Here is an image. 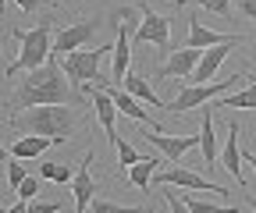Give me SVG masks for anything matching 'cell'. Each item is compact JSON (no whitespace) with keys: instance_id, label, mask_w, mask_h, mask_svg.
Instances as JSON below:
<instances>
[{"instance_id":"cell-1","label":"cell","mask_w":256,"mask_h":213,"mask_svg":"<svg viewBox=\"0 0 256 213\" xmlns=\"http://www.w3.org/2000/svg\"><path fill=\"white\" fill-rule=\"evenodd\" d=\"M60 75H64L60 60H46L43 68L25 71L18 93L11 96V110H22V107H54V103H75V107H82L86 96L78 93V89H72V82L60 78Z\"/></svg>"},{"instance_id":"cell-2","label":"cell","mask_w":256,"mask_h":213,"mask_svg":"<svg viewBox=\"0 0 256 213\" xmlns=\"http://www.w3.org/2000/svg\"><path fill=\"white\" fill-rule=\"evenodd\" d=\"M11 125L14 128H25L32 135H50L57 146L60 142H68L75 125H78V114L72 103H54V107H32L28 114L22 117H11Z\"/></svg>"},{"instance_id":"cell-3","label":"cell","mask_w":256,"mask_h":213,"mask_svg":"<svg viewBox=\"0 0 256 213\" xmlns=\"http://www.w3.org/2000/svg\"><path fill=\"white\" fill-rule=\"evenodd\" d=\"M11 36L22 43V50H18V57L11 60V64H8L4 78H14V75H22V71H36V68H43L46 60H50L54 43H50V25H46V21H43V25H36L32 32L11 28Z\"/></svg>"},{"instance_id":"cell-4","label":"cell","mask_w":256,"mask_h":213,"mask_svg":"<svg viewBox=\"0 0 256 213\" xmlns=\"http://www.w3.org/2000/svg\"><path fill=\"white\" fill-rule=\"evenodd\" d=\"M107 50H114V46H82L75 53H64L60 57L64 78H68L78 93H82V85H96L100 82V60H104Z\"/></svg>"},{"instance_id":"cell-5","label":"cell","mask_w":256,"mask_h":213,"mask_svg":"<svg viewBox=\"0 0 256 213\" xmlns=\"http://www.w3.org/2000/svg\"><path fill=\"white\" fill-rule=\"evenodd\" d=\"M235 82H246V71H242V75H232V78H217V82H206V85H185L182 93L171 100V107H168V110H174V114H185V110H192V107H206V103L220 100L224 93H232V85H235Z\"/></svg>"},{"instance_id":"cell-6","label":"cell","mask_w":256,"mask_h":213,"mask_svg":"<svg viewBox=\"0 0 256 213\" xmlns=\"http://www.w3.org/2000/svg\"><path fill=\"white\" fill-rule=\"evenodd\" d=\"M153 185H178V189H192V192H214V196H228L220 185H214V181H206L203 174L188 171V167H168V171H156L153 174Z\"/></svg>"},{"instance_id":"cell-7","label":"cell","mask_w":256,"mask_h":213,"mask_svg":"<svg viewBox=\"0 0 256 213\" xmlns=\"http://www.w3.org/2000/svg\"><path fill=\"white\" fill-rule=\"evenodd\" d=\"M100 18H82V21H75V25H68V28H57V36H54V50L57 53H75V50H82L96 32H100Z\"/></svg>"},{"instance_id":"cell-8","label":"cell","mask_w":256,"mask_h":213,"mask_svg":"<svg viewBox=\"0 0 256 213\" xmlns=\"http://www.w3.org/2000/svg\"><path fill=\"white\" fill-rule=\"evenodd\" d=\"M168 36H171V18L142 7V25H139V32H136V43H153V46H160V53H174Z\"/></svg>"},{"instance_id":"cell-9","label":"cell","mask_w":256,"mask_h":213,"mask_svg":"<svg viewBox=\"0 0 256 213\" xmlns=\"http://www.w3.org/2000/svg\"><path fill=\"white\" fill-rule=\"evenodd\" d=\"M246 39L242 36H235L232 43H220V46H210V50H203V60H200V68L192 71V85H206V82H217V68L224 64V57L232 53V46H242Z\"/></svg>"},{"instance_id":"cell-10","label":"cell","mask_w":256,"mask_h":213,"mask_svg":"<svg viewBox=\"0 0 256 213\" xmlns=\"http://www.w3.org/2000/svg\"><path fill=\"white\" fill-rule=\"evenodd\" d=\"M82 96H89V100H92V107H96V121L104 125V132H107V139H110V146H114V142L121 139V132H118V125H114L118 103L110 100L107 89H96V85H82Z\"/></svg>"},{"instance_id":"cell-11","label":"cell","mask_w":256,"mask_h":213,"mask_svg":"<svg viewBox=\"0 0 256 213\" xmlns=\"http://www.w3.org/2000/svg\"><path fill=\"white\" fill-rule=\"evenodd\" d=\"M200 60H203V50L182 46V50L171 53V60H168L164 68H156V78H168V82H174V78H192V71L200 68Z\"/></svg>"},{"instance_id":"cell-12","label":"cell","mask_w":256,"mask_h":213,"mask_svg":"<svg viewBox=\"0 0 256 213\" xmlns=\"http://www.w3.org/2000/svg\"><path fill=\"white\" fill-rule=\"evenodd\" d=\"M146 142H153L160 153L168 157V164H182L188 149L200 146V135H168V132H156V135H146Z\"/></svg>"},{"instance_id":"cell-13","label":"cell","mask_w":256,"mask_h":213,"mask_svg":"<svg viewBox=\"0 0 256 213\" xmlns=\"http://www.w3.org/2000/svg\"><path fill=\"white\" fill-rule=\"evenodd\" d=\"M107 89V93H110V100L118 103V114H128V117H132V121H139V125H146V128H153V132H164V128H160L156 125V121L139 107L142 100H136L132 93H128V89H118V85H104Z\"/></svg>"},{"instance_id":"cell-14","label":"cell","mask_w":256,"mask_h":213,"mask_svg":"<svg viewBox=\"0 0 256 213\" xmlns=\"http://www.w3.org/2000/svg\"><path fill=\"white\" fill-rule=\"evenodd\" d=\"M89 164H92V149H86V157H82V164L75 171V181H72V196H75V210L78 213H86V206L92 203V192H96V181L89 174Z\"/></svg>"},{"instance_id":"cell-15","label":"cell","mask_w":256,"mask_h":213,"mask_svg":"<svg viewBox=\"0 0 256 213\" xmlns=\"http://www.w3.org/2000/svg\"><path fill=\"white\" fill-rule=\"evenodd\" d=\"M238 121L228 117V142H224V171H228L235 181H238V189H242V149H238Z\"/></svg>"},{"instance_id":"cell-16","label":"cell","mask_w":256,"mask_h":213,"mask_svg":"<svg viewBox=\"0 0 256 213\" xmlns=\"http://www.w3.org/2000/svg\"><path fill=\"white\" fill-rule=\"evenodd\" d=\"M235 36H220V32H214V28H206L196 14L188 18V39H185V46H192V50H210V46H220V43H232Z\"/></svg>"},{"instance_id":"cell-17","label":"cell","mask_w":256,"mask_h":213,"mask_svg":"<svg viewBox=\"0 0 256 213\" xmlns=\"http://www.w3.org/2000/svg\"><path fill=\"white\" fill-rule=\"evenodd\" d=\"M50 146H57L50 135H25V139H18V142H11V149H8V157H14V160H32V157H40V153H46Z\"/></svg>"},{"instance_id":"cell-18","label":"cell","mask_w":256,"mask_h":213,"mask_svg":"<svg viewBox=\"0 0 256 213\" xmlns=\"http://www.w3.org/2000/svg\"><path fill=\"white\" fill-rule=\"evenodd\" d=\"M200 146H203V164H217V135H214V103L203 107V125H200Z\"/></svg>"},{"instance_id":"cell-19","label":"cell","mask_w":256,"mask_h":213,"mask_svg":"<svg viewBox=\"0 0 256 213\" xmlns=\"http://www.w3.org/2000/svg\"><path fill=\"white\" fill-rule=\"evenodd\" d=\"M124 89L132 93L136 100H142V103H150V107H164V100H160L153 89H150V82H146V75H132L128 71V78H124Z\"/></svg>"},{"instance_id":"cell-20","label":"cell","mask_w":256,"mask_h":213,"mask_svg":"<svg viewBox=\"0 0 256 213\" xmlns=\"http://www.w3.org/2000/svg\"><path fill=\"white\" fill-rule=\"evenodd\" d=\"M156 164L160 160H153V157H142L132 171H128V181H132V189H139V192H146L150 185H153V174H156Z\"/></svg>"},{"instance_id":"cell-21","label":"cell","mask_w":256,"mask_h":213,"mask_svg":"<svg viewBox=\"0 0 256 213\" xmlns=\"http://www.w3.org/2000/svg\"><path fill=\"white\" fill-rule=\"evenodd\" d=\"M214 107H228V110H256V89L246 85L238 93H228L224 100H214Z\"/></svg>"},{"instance_id":"cell-22","label":"cell","mask_w":256,"mask_h":213,"mask_svg":"<svg viewBox=\"0 0 256 213\" xmlns=\"http://www.w3.org/2000/svg\"><path fill=\"white\" fill-rule=\"evenodd\" d=\"M114 153H118V164H121L124 171H132V167H136V164L142 160V153H139V149H136L132 142H124V135H121V139L114 142Z\"/></svg>"},{"instance_id":"cell-23","label":"cell","mask_w":256,"mask_h":213,"mask_svg":"<svg viewBox=\"0 0 256 213\" xmlns=\"http://www.w3.org/2000/svg\"><path fill=\"white\" fill-rule=\"evenodd\" d=\"M182 199H185V206H188L192 213H238V210H232V206H217V203L196 199V196H188V192H182Z\"/></svg>"},{"instance_id":"cell-24","label":"cell","mask_w":256,"mask_h":213,"mask_svg":"<svg viewBox=\"0 0 256 213\" xmlns=\"http://www.w3.org/2000/svg\"><path fill=\"white\" fill-rule=\"evenodd\" d=\"M40 174L43 178H50V181H75V171L68 167V164H40Z\"/></svg>"},{"instance_id":"cell-25","label":"cell","mask_w":256,"mask_h":213,"mask_svg":"<svg viewBox=\"0 0 256 213\" xmlns=\"http://www.w3.org/2000/svg\"><path fill=\"white\" fill-rule=\"evenodd\" d=\"M174 4H196V7L214 11V14H220V18L232 14V0H174Z\"/></svg>"},{"instance_id":"cell-26","label":"cell","mask_w":256,"mask_h":213,"mask_svg":"<svg viewBox=\"0 0 256 213\" xmlns=\"http://www.w3.org/2000/svg\"><path fill=\"white\" fill-rule=\"evenodd\" d=\"M92 213H146V206H121L110 199H92Z\"/></svg>"},{"instance_id":"cell-27","label":"cell","mask_w":256,"mask_h":213,"mask_svg":"<svg viewBox=\"0 0 256 213\" xmlns=\"http://www.w3.org/2000/svg\"><path fill=\"white\" fill-rule=\"evenodd\" d=\"M25 178H28V171H25V167H22L14 157H11V164H8V189H11V192H18Z\"/></svg>"},{"instance_id":"cell-28","label":"cell","mask_w":256,"mask_h":213,"mask_svg":"<svg viewBox=\"0 0 256 213\" xmlns=\"http://www.w3.org/2000/svg\"><path fill=\"white\" fill-rule=\"evenodd\" d=\"M164 199H168V210H171V213H192V210L185 206L182 192H168V185H164Z\"/></svg>"},{"instance_id":"cell-29","label":"cell","mask_w":256,"mask_h":213,"mask_svg":"<svg viewBox=\"0 0 256 213\" xmlns=\"http://www.w3.org/2000/svg\"><path fill=\"white\" fill-rule=\"evenodd\" d=\"M36 192H40V178H32V174H28V178L22 181V189H18V199L32 203V196H36Z\"/></svg>"},{"instance_id":"cell-30","label":"cell","mask_w":256,"mask_h":213,"mask_svg":"<svg viewBox=\"0 0 256 213\" xmlns=\"http://www.w3.org/2000/svg\"><path fill=\"white\" fill-rule=\"evenodd\" d=\"M60 203H28V213H60Z\"/></svg>"},{"instance_id":"cell-31","label":"cell","mask_w":256,"mask_h":213,"mask_svg":"<svg viewBox=\"0 0 256 213\" xmlns=\"http://www.w3.org/2000/svg\"><path fill=\"white\" fill-rule=\"evenodd\" d=\"M238 11H242L249 21H256V0H238Z\"/></svg>"},{"instance_id":"cell-32","label":"cell","mask_w":256,"mask_h":213,"mask_svg":"<svg viewBox=\"0 0 256 213\" xmlns=\"http://www.w3.org/2000/svg\"><path fill=\"white\" fill-rule=\"evenodd\" d=\"M14 4H18L22 11H28V14H32V11H40V7L46 4V0H14Z\"/></svg>"},{"instance_id":"cell-33","label":"cell","mask_w":256,"mask_h":213,"mask_svg":"<svg viewBox=\"0 0 256 213\" xmlns=\"http://www.w3.org/2000/svg\"><path fill=\"white\" fill-rule=\"evenodd\" d=\"M8 213H28V203H25V199H18V203H11V206H8Z\"/></svg>"},{"instance_id":"cell-34","label":"cell","mask_w":256,"mask_h":213,"mask_svg":"<svg viewBox=\"0 0 256 213\" xmlns=\"http://www.w3.org/2000/svg\"><path fill=\"white\" fill-rule=\"evenodd\" d=\"M242 160L252 164V174H256V153H252V149H242Z\"/></svg>"},{"instance_id":"cell-35","label":"cell","mask_w":256,"mask_h":213,"mask_svg":"<svg viewBox=\"0 0 256 213\" xmlns=\"http://www.w3.org/2000/svg\"><path fill=\"white\" fill-rule=\"evenodd\" d=\"M246 203H249V210L256 213V196H252V192H246Z\"/></svg>"},{"instance_id":"cell-36","label":"cell","mask_w":256,"mask_h":213,"mask_svg":"<svg viewBox=\"0 0 256 213\" xmlns=\"http://www.w3.org/2000/svg\"><path fill=\"white\" fill-rule=\"evenodd\" d=\"M246 82H249V85L256 89V75H249V71H246Z\"/></svg>"},{"instance_id":"cell-37","label":"cell","mask_w":256,"mask_h":213,"mask_svg":"<svg viewBox=\"0 0 256 213\" xmlns=\"http://www.w3.org/2000/svg\"><path fill=\"white\" fill-rule=\"evenodd\" d=\"M50 4H54V7H57V4H60V0H50Z\"/></svg>"}]
</instances>
